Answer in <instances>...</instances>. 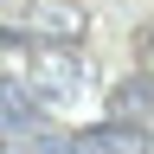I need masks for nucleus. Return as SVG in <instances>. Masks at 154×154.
Instances as JSON below:
<instances>
[{
  "label": "nucleus",
  "mask_w": 154,
  "mask_h": 154,
  "mask_svg": "<svg viewBox=\"0 0 154 154\" xmlns=\"http://www.w3.org/2000/svg\"><path fill=\"white\" fill-rule=\"evenodd\" d=\"M26 58H32V90L45 96V103H51V96H77L84 71H77V58H71L64 45H32Z\"/></svg>",
  "instance_id": "f257e3e1"
},
{
  "label": "nucleus",
  "mask_w": 154,
  "mask_h": 154,
  "mask_svg": "<svg viewBox=\"0 0 154 154\" xmlns=\"http://www.w3.org/2000/svg\"><path fill=\"white\" fill-rule=\"evenodd\" d=\"M51 154H141V122L77 128V135H64V141H51Z\"/></svg>",
  "instance_id": "f03ea898"
},
{
  "label": "nucleus",
  "mask_w": 154,
  "mask_h": 154,
  "mask_svg": "<svg viewBox=\"0 0 154 154\" xmlns=\"http://www.w3.org/2000/svg\"><path fill=\"white\" fill-rule=\"evenodd\" d=\"M45 96L32 90V77H0V122L7 128H38Z\"/></svg>",
  "instance_id": "7ed1b4c3"
},
{
  "label": "nucleus",
  "mask_w": 154,
  "mask_h": 154,
  "mask_svg": "<svg viewBox=\"0 0 154 154\" xmlns=\"http://www.w3.org/2000/svg\"><path fill=\"white\" fill-rule=\"evenodd\" d=\"M148 109H154V71H135V77H122L109 90V116L116 122H141Z\"/></svg>",
  "instance_id": "20e7f679"
},
{
  "label": "nucleus",
  "mask_w": 154,
  "mask_h": 154,
  "mask_svg": "<svg viewBox=\"0 0 154 154\" xmlns=\"http://www.w3.org/2000/svg\"><path fill=\"white\" fill-rule=\"evenodd\" d=\"M135 64L154 71V19H148V26H135Z\"/></svg>",
  "instance_id": "39448f33"
},
{
  "label": "nucleus",
  "mask_w": 154,
  "mask_h": 154,
  "mask_svg": "<svg viewBox=\"0 0 154 154\" xmlns=\"http://www.w3.org/2000/svg\"><path fill=\"white\" fill-rule=\"evenodd\" d=\"M141 154H154V128H141Z\"/></svg>",
  "instance_id": "423d86ee"
}]
</instances>
